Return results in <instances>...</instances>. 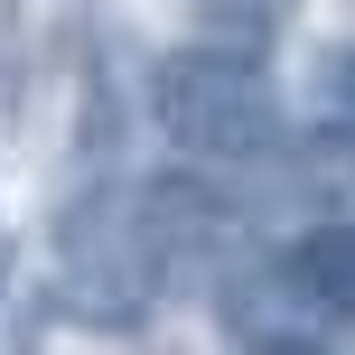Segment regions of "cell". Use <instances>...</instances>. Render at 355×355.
I'll return each instance as SVG.
<instances>
[{
    "label": "cell",
    "instance_id": "1",
    "mask_svg": "<svg viewBox=\"0 0 355 355\" xmlns=\"http://www.w3.org/2000/svg\"><path fill=\"white\" fill-rule=\"evenodd\" d=\"M159 131L196 168H262L281 150V103H271L262 66L187 47L159 66Z\"/></svg>",
    "mask_w": 355,
    "mask_h": 355
},
{
    "label": "cell",
    "instance_id": "6",
    "mask_svg": "<svg viewBox=\"0 0 355 355\" xmlns=\"http://www.w3.org/2000/svg\"><path fill=\"white\" fill-rule=\"evenodd\" d=\"M252 355H327V346H318V337H262Z\"/></svg>",
    "mask_w": 355,
    "mask_h": 355
},
{
    "label": "cell",
    "instance_id": "3",
    "mask_svg": "<svg viewBox=\"0 0 355 355\" xmlns=\"http://www.w3.org/2000/svg\"><path fill=\"white\" fill-rule=\"evenodd\" d=\"M290 281H300L309 309H327V318H355V215H327V225L300 234V252H290Z\"/></svg>",
    "mask_w": 355,
    "mask_h": 355
},
{
    "label": "cell",
    "instance_id": "2",
    "mask_svg": "<svg viewBox=\"0 0 355 355\" xmlns=\"http://www.w3.org/2000/svg\"><path fill=\"white\" fill-rule=\"evenodd\" d=\"M56 300L85 327H141L168 300V262L141 225V196H94L66 215V243H56Z\"/></svg>",
    "mask_w": 355,
    "mask_h": 355
},
{
    "label": "cell",
    "instance_id": "7",
    "mask_svg": "<svg viewBox=\"0 0 355 355\" xmlns=\"http://www.w3.org/2000/svg\"><path fill=\"white\" fill-rule=\"evenodd\" d=\"M10 271H19V243H10V225H0V290H10Z\"/></svg>",
    "mask_w": 355,
    "mask_h": 355
},
{
    "label": "cell",
    "instance_id": "4",
    "mask_svg": "<svg viewBox=\"0 0 355 355\" xmlns=\"http://www.w3.org/2000/svg\"><path fill=\"white\" fill-rule=\"evenodd\" d=\"M290 10H300V0H196V47H206V56H243V66H262V56L281 47Z\"/></svg>",
    "mask_w": 355,
    "mask_h": 355
},
{
    "label": "cell",
    "instance_id": "5",
    "mask_svg": "<svg viewBox=\"0 0 355 355\" xmlns=\"http://www.w3.org/2000/svg\"><path fill=\"white\" fill-rule=\"evenodd\" d=\"M318 150H337L355 178V47H337L318 66Z\"/></svg>",
    "mask_w": 355,
    "mask_h": 355
}]
</instances>
